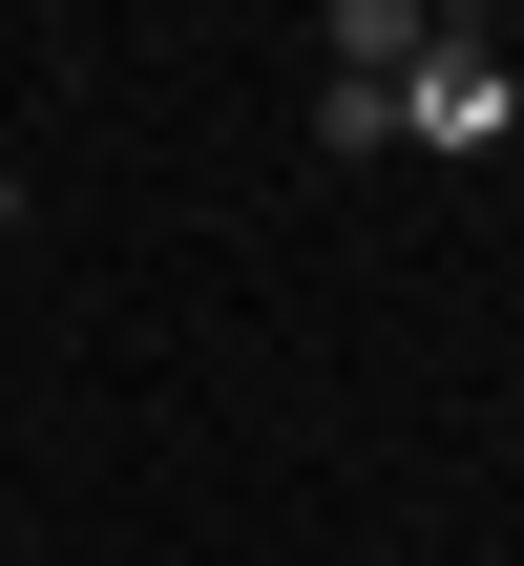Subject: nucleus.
<instances>
[{"instance_id": "nucleus-1", "label": "nucleus", "mask_w": 524, "mask_h": 566, "mask_svg": "<svg viewBox=\"0 0 524 566\" xmlns=\"http://www.w3.org/2000/svg\"><path fill=\"white\" fill-rule=\"evenodd\" d=\"M504 126H524V63L483 42V21H441V63L399 84V147H504Z\"/></svg>"}, {"instance_id": "nucleus-2", "label": "nucleus", "mask_w": 524, "mask_h": 566, "mask_svg": "<svg viewBox=\"0 0 524 566\" xmlns=\"http://www.w3.org/2000/svg\"><path fill=\"white\" fill-rule=\"evenodd\" d=\"M441 63V0H336V84H420Z\"/></svg>"}, {"instance_id": "nucleus-3", "label": "nucleus", "mask_w": 524, "mask_h": 566, "mask_svg": "<svg viewBox=\"0 0 524 566\" xmlns=\"http://www.w3.org/2000/svg\"><path fill=\"white\" fill-rule=\"evenodd\" d=\"M0 252H21V168H0Z\"/></svg>"}]
</instances>
